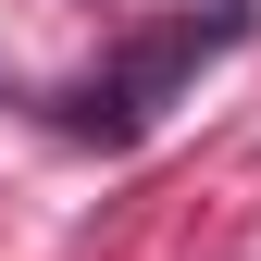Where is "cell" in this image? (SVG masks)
Wrapping results in <instances>:
<instances>
[{"label":"cell","mask_w":261,"mask_h":261,"mask_svg":"<svg viewBox=\"0 0 261 261\" xmlns=\"http://www.w3.org/2000/svg\"><path fill=\"white\" fill-rule=\"evenodd\" d=\"M237 38H249V0H212V13H174V25H149V38L124 50V62H112V75L87 87L62 124H75V137H112V149H124V137H149V112L174 100V87L199 75L212 50H237Z\"/></svg>","instance_id":"cell-1"}]
</instances>
